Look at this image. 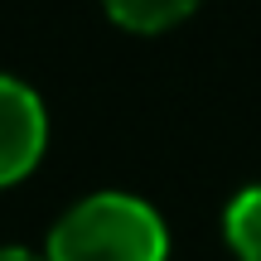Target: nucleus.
<instances>
[{
	"instance_id": "obj_1",
	"label": "nucleus",
	"mask_w": 261,
	"mask_h": 261,
	"mask_svg": "<svg viewBox=\"0 0 261 261\" xmlns=\"http://www.w3.org/2000/svg\"><path fill=\"white\" fill-rule=\"evenodd\" d=\"M165 218L136 194L102 189L68 208L48 232V261H165Z\"/></svg>"
},
{
	"instance_id": "obj_2",
	"label": "nucleus",
	"mask_w": 261,
	"mask_h": 261,
	"mask_svg": "<svg viewBox=\"0 0 261 261\" xmlns=\"http://www.w3.org/2000/svg\"><path fill=\"white\" fill-rule=\"evenodd\" d=\"M48 140L44 102L29 83L0 73V184H15L39 165Z\"/></svg>"
},
{
	"instance_id": "obj_3",
	"label": "nucleus",
	"mask_w": 261,
	"mask_h": 261,
	"mask_svg": "<svg viewBox=\"0 0 261 261\" xmlns=\"http://www.w3.org/2000/svg\"><path fill=\"white\" fill-rule=\"evenodd\" d=\"M223 232L242 261H261V184L242 189L223 213Z\"/></svg>"
},
{
	"instance_id": "obj_4",
	"label": "nucleus",
	"mask_w": 261,
	"mask_h": 261,
	"mask_svg": "<svg viewBox=\"0 0 261 261\" xmlns=\"http://www.w3.org/2000/svg\"><path fill=\"white\" fill-rule=\"evenodd\" d=\"M102 5L126 29H165L174 19H184L198 0H102Z\"/></svg>"
},
{
	"instance_id": "obj_5",
	"label": "nucleus",
	"mask_w": 261,
	"mask_h": 261,
	"mask_svg": "<svg viewBox=\"0 0 261 261\" xmlns=\"http://www.w3.org/2000/svg\"><path fill=\"white\" fill-rule=\"evenodd\" d=\"M0 261H48L39 252H24V247H0Z\"/></svg>"
}]
</instances>
